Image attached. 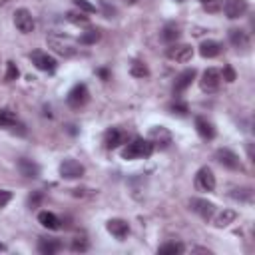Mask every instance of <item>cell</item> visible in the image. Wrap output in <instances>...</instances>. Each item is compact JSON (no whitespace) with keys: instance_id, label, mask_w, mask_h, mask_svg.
Listing matches in <instances>:
<instances>
[{"instance_id":"35","label":"cell","mask_w":255,"mask_h":255,"mask_svg":"<svg viewBox=\"0 0 255 255\" xmlns=\"http://www.w3.org/2000/svg\"><path fill=\"white\" fill-rule=\"evenodd\" d=\"M42 199H44V193L42 191H32V195L28 197V207L30 209H36L42 203Z\"/></svg>"},{"instance_id":"39","label":"cell","mask_w":255,"mask_h":255,"mask_svg":"<svg viewBox=\"0 0 255 255\" xmlns=\"http://www.w3.org/2000/svg\"><path fill=\"white\" fill-rule=\"evenodd\" d=\"M98 76H100L102 80H110V72H108L106 68H100V70H98Z\"/></svg>"},{"instance_id":"29","label":"cell","mask_w":255,"mask_h":255,"mask_svg":"<svg viewBox=\"0 0 255 255\" xmlns=\"http://www.w3.org/2000/svg\"><path fill=\"white\" fill-rule=\"evenodd\" d=\"M66 18H68V22H72V24H82V26L90 22V18L86 16V12H82V10H78V12H68Z\"/></svg>"},{"instance_id":"43","label":"cell","mask_w":255,"mask_h":255,"mask_svg":"<svg viewBox=\"0 0 255 255\" xmlns=\"http://www.w3.org/2000/svg\"><path fill=\"white\" fill-rule=\"evenodd\" d=\"M10 0H0V6H4V4H8Z\"/></svg>"},{"instance_id":"37","label":"cell","mask_w":255,"mask_h":255,"mask_svg":"<svg viewBox=\"0 0 255 255\" xmlns=\"http://www.w3.org/2000/svg\"><path fill=\"white\" fill-rule=\"evenodd\" d=\"M221 80H225V82H235L237 80V74H235V70L231 68V66H223V72H221Z\"/></svg>"},{"instance_id":"9","label":"cell","mask_w":255,"mask_h":255,"mask_svg":"<svg viewBox=\"0 0 255 255\" xmlns=\"http://www.w3.org/2000/svg\"><path fill=\"white\" fill-rule=\"evenodd\" d=\"M215 159H217L223 167H227V169H241L239 155H237L235 151L227 149V147H219V149L215 151Z\"/></svg>"},{"instance_id":"41","label":"cell","mask_w":255,"mask_h":255,"mask_svg":"<svg viewBox=\"0 0 255 255\" xmlns=\"http://www.w3.org/2000/svg\"><path fill=\"white\" fill-rule=\"evenodd\" d=\"M6 249H8V247H6L4 243H0V251H6Z\"/></svg>"},{"instance_id":"3","label":"cell","mask_w":255,"mask_h":255,"mask_svg":"<svg viewBox=\"0 0 255 255\" xmlns=\"http://www.w3.org/2000/svg\"><path fill=\"white\" fill-rule=\"evenodd\" d=\"M199 86L203 92L211 94V92H217L219 86H221V72L217 68H207L199 80Z\"/></svg>"},{"instance_id":"13","label":"cell","mask_w":255,"mask_h":255,"mask_svg":"<svg viewBox=\"0 0 255 255\" xmlns=\"http://www.w3.org/2000/svg\"><path fill=\"white\" fill-rule=\"evenodd\" d=\"M189 209H191L193 213H197L199 217H203V219H211L213 213H215V205H213L211 201H207V199H199V197L189 199Z\"/></svg>"},{"instance_id":"32","label":"cell","mask_w":255,"mask_h":255,"mask_svg":"<svg viewBox=\"0 0 255 255\" xmlns=\"http://www.w3.org/2000/svg\"><path fill=\"white\" fill-rule=\"evenodd\" d=\"M201 2V6H203V10H207V12H219L221 10V6H223V0H199Z\"/></svg>"},{"instance_id":"15","label":"cell","mask_w":255,"mask_h":255,"mask_svg":"<svg viewBox=\"0 0 255 255\" xmlns=\"http://www.w3.org/2000/svg\"><path fill=\"white\" fill-rule=\"evenodd\" d=\"M195 76H197L195 68L183 70V72H181V74L175 78V82H173V94H181V92H185V90L191 86V82L195 80Z\"/></svg>"},{"instance_id":"19","label":"cell","mask_w":255,"mask_h":255,"mask_svg":"<svg viewBox=\"0 0 255 255\" xmlns=\"http://www.w3.org/2000/svg\"><path fill=\"white\" fill-rule=\"evenodd\" d=\"M62 249V243L58 239H52V237H40L38 241V251L42 255H54Z\"/></svg>"},{"instance_id":"20","label":"cell","mask_w":255,"mask_h":255,"mask_svg":"<svg viewBox=\"0 0 255 255\" xmlns=\"http://www.w3.org/2000/svg\"><path fill=\"white\" fill-rule=\"evenodd\" d=\"M195 129H197V133L203 137V139H213L215 137V128H213V124L209 122V120H205V118H195Z\"/></svg>"},{"instance_id":"28","label":"cell","mask_w":255,"mask_h":255,"mask_svg":"<svg viewBox=\"0 0 255 255\" xmlns=\"http://www.w3.org/2000/svg\"><path fill=\"white\" fill-rule=\"evenodd\" d=\"M157 253H161V255H175V253H183V245H181V243H175V241H169V243H163V245L157 249Z\"/></svg>"},{"instance_id":"6","label":"cell","mask_w":255,"mask_h":255,"mask_svg":"<svg viewBox=\"0 0 255 255\" xmlns=\"http://www.w3.org/2000/svg\"><path fill=\"white\" fill-rule=\"evenodd\" d=\"M14 24H16V28H18L22 34L34 32V26H36L32 12H28L26 8H18V10L14 12Z\"/></svg>"},{"instance_id":"17","label":"cell","mask_w":255,"mask_h":255,"mask_svg":"<svg viewBox=\"0 0 255 255\" xmlns=\"http://www.w3.org/2000/svg\"><path fill=\"white\" fill-rule=\"evenodd\" d=\"M149 141L153 143V147H155V145L165 147L167 143H171V133H169L165 128L155 126V128H151V131H149Z\"/></svg>"},{"instance_id":"24","label":"cell","mask_w":255,"mask_h":255,"mask_svg":"<svg viewBox=\"0 0 255 255\" xmlns=\"http://www.w3.org/2000/svg\"><path fill=\"white\" fill-rule=\"evenodd\" d=\"M16 122H18L16 112H12V110H8V108H2V110H0V128H2V129H10Z\"/></svg>"},{"instance_id":"40","label":"cell","mask_w":255,"mask_h":255,"mask_svg":"<svg viewBox=\"0 0 255 255\" xmlns=\"http://www.w3.org/2000/svg\"><path fill=\"white\" fill-rule=\"evenodd\" d=\"M191 251H199V253H211L209 249H205V247H193Z\"/></svg>"},{"instance_id":"7","label":"cell","mask_w":255,"mask_h":255,"mask_svg":"<svg viewBox=\"0 0 255 255\" xmlns=\"http://www.w3.org/2000/svg\"><path fill=\"white\" fill-rule=\"evenodd\" d=\"M30 58H32V64H34L38 70H42V72L52 74V72H56V68H58V62H56L50 54H46V52L36 50V52L30 54Z\"/></svg>"},{"instance_id":"14","label":"cell","mask_w":255,"mask_h":255,"mask_svg":"<svg viewBox=\"0 0 255 255\" xmlns=\"http://www.w3.org/2000/svg\"><path fill=\"white\" fill-rule=\"evenodd\" d=\"M229 42H231V46L237 48V50H247V48L251 46L249 34H247L245 30H241V28H231V30H229Z\"/></svg>"},{"instance_id":"1","label":"cell","mask_w":255,"mask_h":255,"mask_svg":"<svg viewBox=\"0 0 255 255\" xmlns=\"http://www.w3.org/2000/svg\"><path fill=\"white\" fill-rule=\"evenodd\" d=\"M153 143L149 139H143V137H133L131 141L126 143V147L122 149V157L124 159H143V157H149L153 153Z\"/></svg>"},{"instance_id":"8","label":"cell","mask_w":255,"mask_h":255,"mask_svg":"<svg viewBox=\"0 0 255 255\" xmlns=\"http://www.w3.org/2000/svg\"><path fill=\"white\" fill-rule=\"evenodd\" d=\"M165 56L173 62H189L193 56V48L189 44H171L165 50Z\"/></svg>"},{"instance_id":"12","label":"cell","mask_w":255,"mask_h":255,"mask_svg":"<svg viewBox=\"0 0 255 255\" xmlns=\"http://www.w3.org/2000/svg\"><path fill=\"white\" fill-rule=\"evenodd\" d=\"M195 187L199 191H213L215 189V175L209 167H201L195 173Z\"/></svg>"},{"instance_id":"34","label":"cell","mask_w":255,"mask_h":255,"mask_svg":"<svg viewBox=\"0 0 255 255\" xmlns=\"http://www.w3.org/2000/svg\"><path fill=\"white\" fill-rule=\"evenodd\" d=\"M169 110H171V114L181 116V118H183V116H187V112H189L185 102H175V104H171V106H169Z\"/></svg>"},{"instance_id":"4","label":"cell","mask_w":255,"mask_h":255,"mask_svg":"<svg viewBox=\"0 0 255 255\" xmlns=\"http://www.w3.org/2000/svg\"><path fill=\"white\" fill-rule=\"evenodd\" d=\"M58 169H60V175H62L64 179H78V177H82V175L86 173V167H84L80 161L72 159V157L64 159Z\"/></svg>"},{"instance_id":"16","label":"cell","mask_w":255,"mask_h":255,"mask_svg":"<svg viewBox=\"0 0 255 255\" xmlns=\"http://www.w3.org/2000/svg\"><path fill=\"white\" fill-rule=\"evenodd\" d=\"M106 229H108L116 239H124V237H128V233H129L128 221H124V219H120V217L110 219V221L106 223Z\"/></svg>"},{"instance_id":"22","label":"cell","mask_w":255,"mask_h":255,"mask_svg":"<svg viewBox=\"0 0 255 255\" xmlns=\"http://www.w3.org/2000/svg\"><path fill=\"white\" fill-rule=\"evenodd\" d=\"M199 54L203 58H215L221 54V44L215 42V40H205L201 46H199Z\"/></svg>"},{"instance_id":"30","label":"cell","mask_w":255,"mask_h":255,"mask_svg":"<svg viewBox=\"0 0 255 255\" xmlns=\"http://www.w3.org/2000/svg\"><path fill=\"white\" fill-rule=\"evenodd\" d=\"M18 76H20L18 66H16L12 60L6 62V74H4V80H6V82H14V80H18Z\"/></svg>"},{"instance_id":"11","label":"cell","mask_w":255,"mask_h":255,"mask_svg":"<svg viewBox=\"0 0 255 255\" xmlns=\"http://www.w3.org/2000/svg\"><path fill=\"white\" fill-rule=\"evenodd\" d=\"M104 143L108 149H116L124 143H128V133L120 128H110L106 133H104Z\"/></svg>"},{"instance_id":"2","label":"cell","mask_w":255,"mask_h":255,"mask_svg":"<svg viewBox=\"0 0 255 255\" xmlns=\"http://www.w3.org/2000/svg\"><path fill=\"white\" fill-rule=\"evenodd\" d=\"M46 42H48V46H50L58 56H64V58L76 56V46H74V42H72L70 36H64V34H60V32H52V34H48Z\"/></svg>"},{"instance_id":"33","label":"cell","mask_w":255,"mask_h":255,"mask_svg":"<svg viewBox=\"0 0 255 255\" xmlns=\"http://www.w3.org/2000/svg\"><path fill=\"white\" fill-rule=\"evenodd\" d=\"M231 197H233V199H237V201H251V189H247V187L233 189Z\"/></svg>"},{"instance_id":"31","label":"cell","mask_w":255,"mask_h":255,"mask_svg":"<svg viewBox=\"0 0 255 255\" xmlns=\"http://www.w3.org/2000/svg\"><path fill=\"white\" fill-rule=\"evenodd\" d=\"M88 247H90V243L86 237H76V239H72V245H70V249L76 253H84V251H88Z\"/></svg>"},{"instance_id":"21","label":"cell","mask_w":255,"mask_h":255,"mask_svg":"<svg viewBox=\"0 0 255 255\" xmlns=\"http://www.w3.org/2000/svg\"><path fill=\"white\" fill-rule=\"evenodd\" d=\"M38 221H40L46 229H52V231H56V229L62 227V219H60L58 215H54L52 211H40V213H38Z\"/></svg>"},{"instance_id":"27","label":"cell","mask_w":255,"mask_h":255,"mask_svg":"<svg viewBox=\"0 0 255 255\" xmlns=\"http://www.w3.org/2000/svg\"><path fill=\"white\" fill-rule=\"evenodd\" d=\"M129 74L133 76V78H147L149 76V70H147V66L143 64V62H131V66H129Z\"/></svg>"},{"instance_id":"23","label":"cell","mask_w":255,"mask_h":255,"mask_svg":"<svg viewBox=\"0 0 255 255\" xmlns=\"http://www.w3.org/2000/svg\"><path fill=\"white\" fill-rule=\"evenodd\" d=\"M235 217H237V213L233 209H223L213 217V225L215 227H227L231 221H235Z\"/></svg>"},{"instance_id":"5","label":"cell","mask_w":255,"mask_h":255,"mask_svg":"<svg viewBox=\"0 0 255 255\" xmlns=\"http://www.w3.org/2000/svg\"><path fill=\"white\" fill-rule=\"evenodd\" d=\"M90 100V92H88V88L84 86V84H76L70 92H68V98H66V102H68V106L70 108H82V106H86V102Z\"/></svg>"},{"instance_id":"26","label":"cell","mask_w":255,"mask_h":255,"mask_svg":"<svg viewBox=\"0 0 255 255\" xmlns=\"http://www.w3.org/2000/svg\"><path fill=\"white\" fill-rule=\"evenodd\" d=\"M100 36H102V34H100V30H98V28H96V30L92 28V30L84 32V34L80 36V40H78V42H80V44H84V46H92V44H96V42L100 40Z\"/></svg>"},{"instance_id":"10","label":"cell","mask_w":255,"mask_h":255,"mask_svg":"<svg viewBox=\"0 0 255 255\" xmlns=\"http://www.w3.org/2000/svg\"><path fill=\"white\" fill-rule=\"evenodd\" d=\"M221 8L229 20H237L247 12L249 4H247V0H225Z\"/></svg>"},{"instance_id":"25","label":"cell","mask_w":255,"mask_h":255,"mask_svg":"<svg viewBox=\"0 0 255 255\" xmlns=\"http://www.w3.org/2000/svg\"><path fill=\"white\" fill-rule=\"evenodd\" d=\"M179 26L177 24H167V26H163V30H161V38L165 40V42H171V44H175V40L179 38Z\"/></svg>"},{"instance_id":"38","label":"cell","mask_w":255,"mask_h":255,"mask_svg":"<svg viewBox=\"0 0 255 255\" xmlns=\"http://www.w3.org/2000/svg\"><path fill=\"white\" fill-rule=\"evenodd\" d=\"M10 199H12V191H8V189H0V207H6Z\"/></svg>"},{"instance_id":"42","label":"cell","mask_w":255,"mask_h":255,"mask_svg":"<svg viewBox=\"0 0 255 255\" xmlns=\"http://www.w3.org/2000/svg\"><path fill=\"white\" fill-rule=\"evenodd\" d=\"M124 2H128V4H135L137 0H124Z\"/></svg>"},{"instance_id":"36","label":"cell","mask_w":255,"mask_h":255,"mask_svg":"<svg viewBox=\"0 0 255 255\" xmlns=\"http://www.w3.org/2000/svg\"><path fill=\"white\" fill-rule=\"evenodd\" d=\"M74 4H76L78 10H82V12H86V14L96 12V6H94L92 2H88V0H74Z\"/></svg>"},{"instance_id":"18","label":"cell","mask_w":255,"mask_h":255,"mask_svg":"<svg viewBox=\"0 0 255 255\" xmlns=\"http://www.w3.org/2000/svg\"><path fill=\"white\" fill-rule=\"evenodd\" d=\"M18 169H20V173H22L24 177H30V179L40 177V165H38L36 161L28 159V157H20V159H18Z\"/></svg>"}]
</instances>
